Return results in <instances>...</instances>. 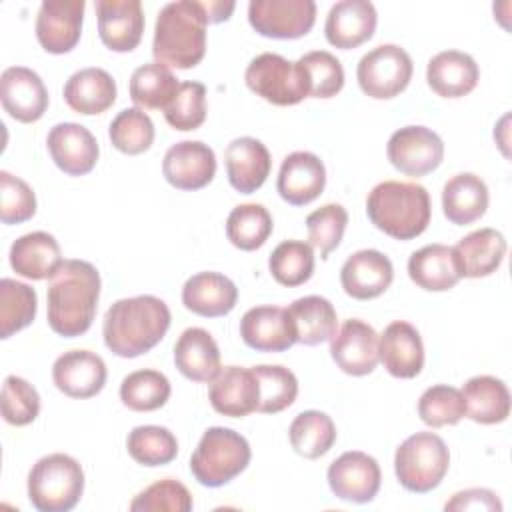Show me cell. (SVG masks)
Instances as JSON below:
<instances>
[{
    "label": "cell",
    "instance_id": "obj_1",
    "mask_svg": "<svg viewBox=\"0 0 512 512\" xmlns=\"http://www.w3.org/2000/svg\"><path fill=\"white\" fill-rule=\"evenodd\" d=\"M100 298V274L86 260H64L48 284V326L64 338L88 332Z\"/></svg>",
    "mask_w": 512,
    "mask_h": 512
},
{
    "label": "cell",
    "instance_id": "obj_2",
    "mask_svg": "<svg viewBox=\"0 0 512 512\" xmlns=\"http://www.w3.org/2000/svg\"><path fill=\"white\" fill-rule=\"evenodd\" d=\"M170 328V310L164 300L142 294L114 302L102 324L106 348L120 358H136L152 350Z\"/></svg>",
    "mask_w": 512,
    "mask_h": 512
},
{
    "label": "cell",
    "instance_id": "obj_3",
    "mask_svg": "<svg viewBox=\"0 0 512 512\" xmlns=\"http://www.w3.org/2000/svg\"><path fill=\"white\" fill-rule=\"evenodd\" d=\"M206 26L208 16L202 2L178 0L166 4L154 26V60L168 68H194L206 54Z\"/></svg>",
    "mask_w": 512,
    "mask_h": 512
},
{
    "label": "cell",
    "instance_id": "obj_4",
    "mask_svg": "<svg viewBox=\"0 0 512 512\" xmlns=\"http://www.w3.org/2000/svg\"><path fill=\"white\" fill-rule=\"evenodd\" d=\"M366 212L370 222L384 234L396 240H412L428 228L432 206L424 186L386 180L370 190Z\"/></svg>",
    "mask_w": 512,
    "mask_h": 512
},
{
    "label": "cell",
    "instance_id": "obj_5",
    "mask_svg": "<svg viewBox=\"0 0 512 512\" xmlns=\"http://www.w3.org/2000/svg\"><path fill=\"white\" fill-rule=\"evenodd\" d=\"M248 440L224 426L208 428L190 456V472L208 488H218L242 474L250 464Z\"/></svg>",
    "mask_w": 512,
    "mask_h": 512
},
{
    "label": "cell",
    "instance_id": "obj_6",
    "mask_svg": "<svg viewBox=\"0 0 512 512\" xmlns=\"http://www.w3.org/2000/svg\"><path fill=\"white\" fill-rule=\"evenodd\" d=\"M84 492V470L68 454L40 458L28 474V500L40 512H68Z\"/></svg>",
    "mask_w": 512,
    "mask_h": 512
},
{
    "label": "cell",
    "instance_id": "obj_7",
    "mask_svg": "<svg viewBox=\"0 0 512 512\" xmlns=\"http://www.w3.org/2000/svg\"><path fill=\"white\" fill-rule=\"evenodd\" d=\"M450 452L446 442L434 432L408 436L394 454V472L402 488L416 494L434 490L446 476Z\"/></svg>",
    "mask_w": 512,
    "mask_h": 512
},
{
    "label": "cell",
    "instance_id": "obj_8",
    "mask_svg": "<svg viewBox=\"0 0 512 512\" xmlns=\"http://www.w3.org/2000/svg\"><path fill=\"white\" fill-rule=\"evenodd\" d=\"M244 80L256 96L274 106H294L308 98L306 80L298 64L276 52L256 56L248 64Z\"/></svg>",
    "mask_w": 512,
    "mask_h": 512
},
{
    "label": "cell",
    "instance_id": "obj_9",
    "mask_svg": "<svg viewBox=\"0 0 512 512\" xmlns=\"http://www.w3.org/2000/svg\"><path fill=\"white\" fill-rule=\"evenodd\" d=\"M412 58L396 44H380L364 54L356 68L360 90L376 100H390L412 80Z\"/></svg>",
    "mask_w": 512,
    "mask_h": 512
},
{
    "label": "cell",
    "instance_id": "obj_10",
    "mask_svg": "<svg viewBox=\"0 0 512 512\" xmlns=\"http://www.w3.org/2000/svg\"><path fill=\"white\" fill-rule=\"evenodd\" d=\"M248 22L266 38H302L316 22V4L312 0H252Z\"/></svg>",
    "mask_w": 512,
    "mask_h": 512
},
{
    "label": "cell",
    "instance_id": "obj_11",
    "mask_svg": "<svg viewBox=\"0 0 512 512\" xmlns=\"http://www.w3.org/2000/svg\"><path fill=\"white\" fill-rule=\"evenodd\" d=\"M390 164L406 176H426L444 158L442 138L426 126H404L396 130L386 146Z\"/></svg>",
    "mask_w": 512,
    "mask_h": 512
},
{
    "label": "cell",
    "instance_id": "obj_12",
    "mask_svg": "<svg viewBox=\"0 0 512 512\" xmlns=\"http://www.w3.org/2000/svg\"><path fill=\"white\" fill-rule=\"evenodd\" d=\"M328 486L340 500L366 504L372 502L380 490L378 462L360 450H350L338 456L328 468Z\"/></svg>",
    "mask_w": 512,
    "mask_h": 512
},
{
    "label": "cell",
    "instance_id": "obj_13",
    "mask_svg": "<svg viewBox=\"0 0 512 512\" xmlns=\"http://www.w3.org/2000/svg\"><path fill=\"white\" fill-rule=\"evenodd\" d=\"M84 0H44L36 16V38L50 54L76 48L82 34Z\"/></svg>",
    "mask_w": 512,
    "mask_h": 512
},
{
    "label": "cell",
    "instance_id": "obj_14",
    "mask_svg": "<svg viewBox=\"0 0 512 512\" xmlns=\"http://www.w3.org/2000/svg\"><path fill=\"white\" fill-rule=\"evenodd\" d=\"M162 174L178 190H200L216 174L214 150L200 140L176 142L164 154Z\"/></svg>",
    "mask_w": 512,
    "mask_h": 512
},
{
    "label": "cell",
    "instance_id": "obj_15",
    "mask_svg": "<svg viewBox=\"0 0 512 512\" xmlns=\"http://www.w3.org/2000/svg\"><path fill=\"white\" fill-rule=\"evenodd\" d=\"M378 334L358 318L346 320L330 338V356L350 376H366L378 364Z\"/></svg>",
    "mask_w": 512,
    "mask_h": 512
},
{
    "label": "cell",
    "instance_id": "obj_16",
    "mask_svg": "<svg viewBox=\"0 0 512 512\" xmlns=\"http://www.w3.org/2000/svg\"><path fill=\"white\" fill-rule=\"evenodd\" d=\"M0 100L14 120L30 124L44 116L48 108V90L34 70L26 66H10L0 76Z\"/></svg>",
    "mask_w": 512,
    "mask_h": 512
},
{
    "label": "cell",
    "instance_id": "obj_17",
    "mask_svg": "<svg viewBox=\"0 0 512 512\" xmlns=\"http://www.w3.org/2000/svg\"><path fill=\"white\" fill-rule=\"evenodd\" d=\"M54 164L68 176H84L98 162V142L94 134L76 122H60L50 128L46 138Z\"/></svg>",
    "mask_w": 512,
    "mask_h": 512
},
{
    "label": "cell",
    "instance_id": "obj_18",
    "mask_svg": "<svg viewBox=\"0 0 512 512\" xmlns=\"http://www.w3.org/2000/svg\"><path fill=\"white\" fill-rule=\"evenodd\" d=\"M98 34L112 52H132L144 32V12L138 0H98Z\"/></svg>",
    "mask_w": 512,
    "mask_h": 512
},
{
    "label": "cell",
    "instance_id": "obj_19",
    "mask_svg": "<svg viewBox=\"0 0 512 512\" xmlns=\"http://www.w3.org/2000/svg\"><path fill=\"white\" fill-rule=\"evenodd\" d=\"M378 360L394 378H416L424 368V344L420 332L404 320L388 324L378 338Z\"/></svg>",
    "mask_w": 512,
    "mask_h": 512
},
{
    "label": "cell",
    "instance_id": "obj_20",
    "mask_svg": "<svg viewBox=\"0 0 512 512\" xmlns=\"http://www.w3.org/2000/svg\"><path fill=\"white\" fill-rule=\"evenodd\" d=\"M106 364L90 350H70L52 366L54 386L70 398H92L106 384Z\"/></svg>",
    "mask_w": 512,
    "mask_h": 512
},
{
    "label": "cell",
    "instance_id": "obj_21",
    "mask_svg": "<svg viewBox=\"0 0 512 512\" xmlns=\"http://www.w3.org/2000/svg\"><path fill=\"white\" fill-rule=\"evenodd\" d=\"M326 186V168L312 152H292L282 160L276 190L292 206H306L316 200Z\"/></svg>",
    "mask_w": 512,
    "mask_h": 512
},
{
    "label": "cell",
    "instance_id": "obj_22",
    "mask_svg": "<svg viewBox=\"0 0 512 512\" xmlns=\"http://www.w3.org/2000/svg\"><path fill=\"white\" fill-rule=\"evenodd\" d=\"M244 344L256 352H284L296 344V330L280 306L250 308L240 320Z\"/></svg>",
    "mask_w": 512,
    "mask_h": 512
},
{
    "label": "cell",
    "instance_id": "obj_23",
    "mask_svg": "<svg viewBox=\"0 0 512 512\" xmlns=\"http://www.w3.org/2000/svg\"><path fill=\"white\" fill-rule=\"evenodd\" d=\"M208 398L218 414L244 418L258 410L260 386L252 368L226 366L210 382Z\"/></svg>",
    "mask_w": 512,
    "mask_h": 512
},
{
    "label": "cell",
    "instance_id": "obj_24",
    "mask_svg": "<svg viewBox=\"0 0 512 512\" xmlns=\"http://www.w3.org/2000/svg\"><path fill=\"white\" fill-rule=\"evenodd\" d=\"M394 268L386 254L378 250H358L342 264L340 284L356 300H372L388 290Z\"/></svg>",
    "mask_w": 512,
    "mask_h": 512
},
{
    "label": "cell",
    "instance_id": "obj_25",
    "mask_svg": "<svg viewBox=\"0 0 512 512\" xmlns=\"http://www.w3.org/2000/svg\"><path fill=\"white\" fill-rule=\"evenodd\" d=\"M378 14L368 0H342L336 2L324 24V34L328 44L350 50L368 42L374 36Z\"/></svg>",
    "mask_w": 512,
    "mask_h": 512
},
{
    "label": "cell",
    "instance_id": "obj_26",
    "mask_svg": "<svg viewBox=\"0 0 512 512\" xmlns=\"http://www.w3.org/2000/svg\"><path fill=\"white\" fill-rule=\"evenodd\" d=\"M224 164L230 186L242 194H252L266 182L272 168V158L260 140L240 136L226 146Z\"/></svg>",
    "mask_w": 512,
    "mask_h": 512
},
{
    "label": "cell",
    "instance_id": "obj_27",
    "mask_svg": "<svg viewBox=\"0 0 512 512\" xmlns=\"http://www.w3.org/2000/svg\"><path fill=\"white\" fill-rule=\"evenodd\" d=\"M236 300V284L220 272H198L182 286V304L186 310L204 318L226 316L234 310Z\"/></svg>",
    "mask_w": 512,
    "mask_h": 512
},
{
    "label": "cell",
    "instance_id": "obj_28",
    "mask_svg": "<svg viewBox=\"0 0 512 512\" xmlns=\"http://www.w3.org/2000/svg\"><path fill=\"white\" fill-rule=\"evenodd\" d=\"M480 78L476 60L460 50H444L430 58L426 80L432 92L442 98H462L470 94Z\"/></svg>",
    "mask_w": 512,
    "mask_h": 512
},
{
    "label": "cell",
    "instance_id": "obj_29",
    "mask_svg": "<svg viewBox=\"0 0 512 512\" xmlns=\"http://www.w3.org/2000/svg\"><path fill=\"white\" fill-rule=\"evenodd\" d=\"M174 364L192 382H212L220 366V350L212 334L204 328H186L174 344Z\"/></svg>",
    "mask_w": 512,
    "mask_h": 512
},
{
    "label": "cell",
    "instance_id": "obj_30",
    "mask_svg": "<svg viewBox=\"0 0 512 512\" xmlns=\"http://www.w3.org/2000/svg\"><path fill=\"white\" fill-rule=\"evenodd\" d=\"M62 252L56 238L48 232H30L10 246V266L28 280L52 278L62 266Z\"/></svg>",
    "mask_w": 512,
    "mask_h": 512
},
{
    "label": "cell",
    "instance_id": "obj_31",
    "mask_svg": "<svg viewBox=\"0 0 512 512\" xmlns=\"http://www.w3.org/2000/svg\"><path fill=\"white\" fill-rule=\"evenodd\" d=\"M462 278H484L496 272L506 254V240L494 228H480L452 246Z\"/></svg>",
    "mask_w": 512,
    "mask_h": 512
},
{
    "label": "cell",
    "instance_id": "obj_32",
    "mask_svg": "<svg viewBox=\"0 0 512 512\" xmlns=\"http://www.w3.org/2000/svg\"><path fill=\"white\" fill-rule=\"evenodd\" d=\"M116 82L102 68H82L64 84L66 104L84 116L102 114L116 102Z\"/></svg>",
    "mask_w": 512,
    "mask_h": 512
},
{
    "label": "cell",
    "instance_id": "obj_33",
    "mask_svg": "<svg viewBox=\"0 0 512 512\" xmlns=\"http://www.w3.org/2000/svg\"><path fill=\"white\" fill-rule=\"evenodd\" d=\"M410 280L428 292H444L458 284L460 270L452 246L428 244L408 258Z\"/></svg>",
    "mask_w": 512,
    "mask_h": 512
},
{
    "label": "cell",
    "instance_id": "obj_34",
    "mask_svg": "<svg viewBox=\"0 0 512 512\" xmlns=\"http://www.w3.org/2000/svg\"><path fill=\"white\" fill-rule=\"evenodd\" d=\"M488 200L486 182L472 172L452 176L442 188L444 216L456 226H466L482 218L488 208Z\"/></svg>",
    "mask_w": 512,
    "mask_h": 512
},
{
    "label": "cell",
    "instance_id": "obj_35",
    "mask_svg": "<svg viewBox=\"0 0 512 512\" xmlns=\"http://www.w3.org/2000/svg\"><path fill=\"white\" fill-rule=\"evenodd\" d=\"M294 330H296V342L304 346H316L322 342H328L338 328V316L330 300L324 296H304L294 300L286 308Z\"/></svg>",
    "mask_w": 512,
    "mask_h": 512
},
{
    "label": "cell",
    "instance_id": "obj_36",
    "mask_svg": "<svg viewBox=\"0 0 512 512\" xmlns=\"http://www.w3.org/2000/svg\"><path fill=\"white\" fill-rule=\"evenodd\" d=\"M466 416L478 424H500L510 414V392L500 378L474 376L460 390Z\"/></svg>",
    "mask_w": 512,
    "mask_h": 512
},
{
    "label": "cell",
    "instance_id": "obj_37",
    "mask_svg": "<svg viewBox=\"0 0 512 512\" xmlns=\"http://www.w3.org/2000/svg\"><path fill=\"white\" fill-rule=\"evenodd\" d=\"M178 78L168 66L150 62L132 72L130 98L136 106L146 110H166L178 92Z\"/></svg>",
    "mask_w": 512,
    "mask_h": 512
},
{
    "label": "cell",
    "instance_id": "obj_38",
    "mask_svg": "<svg viewBox=\"0 0 512 512\" xmlns=\"http://www.w3.org/2000/svg\"><path fill=\"white\" fill-rule=\"evenodd\" d=\"M288 436L296 454L314 460L334 446L336 426L328 414L320 410H304L292 420Z\"/></svg>",
    "mask_w": 512,
    "mask_h": 512
},
{
    "label": "cell",
    "instance_id": "obj_39",
    "mask_svg": "<svg viewBox=\"0 0 512 512\" xmlns=\"http://www.w3.org/2000/svg\"><path fill=\"white\" fill-rule=\"evenodd\" d=\"M268 268L278 284L302 286L314 274V248L304 240H284L272 250Z\"/></svg>",
    "mask_w": 512,
    "mask_h": 512
},
{
    "label": "cell",
    "instance_id": "obj_40",
    "mask_svg": "<svg viewBox=\"0 0 512 512\" xmlns=\"http://www.w3.org/2000/svg\"><path fill=\"white\" fill-rule=\"evenodd\" d=\"M38 310L36 290L24 282L0 280V338H10L32 324Z\"/></svg>",
    "mask_w": 512,
    "mask_h": 512
},
{
    "label": "cell",
    "instance_id": "obj_41",
    "mask_svg": "<svg viewBox=\"0 0 512 512\" xmlns=\"http://www.w3.org/2000/svg\"><path fill=\"white\" fill-rule=\"evenodd\" d=\"M170 380L158 370L130 372L120 384V400L134 412H152L162 408L170 398Z\"/></svg>",
    "mask_w": 512,
    "mask_h": 512
},
{
    "label": "cell",
    "instance_id": "obj_42",
    "mask_svg": "<svg viewBox=\"0 0 512 512\" xmlns=\"http://www.w3.org/2000/svg\"><path fill=\"white\" fill-rule=\"evenodd\" d=\"M274 222L270 212L262 204H240L236 206L226 220V236L232 246L240 250H256L264 246L272 234Z\"/></svg>",
    "mask_w": 512,
    "mask_h": 512
},
{
    "label": "cell",
    "instance_id": "obj_43",
    "mask_svg": "<svg viewBox=\"0 0 512 512\" xmlns=\"http://www.w3.org/2000/svg\"><path fill=\"white\" fill-rule=\"evenodd\" d=\"M252 372L260 386L258 410L262 414H278L292 406L298 396V380L294 372L280 364L252 366Z\"/></svg>",
    "mask_w": 512,
    "mask_h": 512
},
{
    "label": "cell",
    "instance_id": "obj_44",
    "mask_svg": "<svg viewBox=\"0 0 512 512\" xmlns=\"http://www.w3.org/2000/svg\"><path fill=\"white\" fill-rule=\"evenodd\" d=\"M128 454L142 466H164L170 464L178 454L176 436L164 426H136L126 440Z\"/></svg>",
    "mask_w": 512,
    "mask_h": 512
},
{
    "label": "cell",
    "instance_id": "obj_45",
    "mask_svg": "<svg viewBox=\"0 0 512 512\" xmlns=\"http://www.w3.org/2000/svg\"><path fill=\"white\" fill-rule=\"evenodd\" d=\"M306 80L308 96L332 98L344 86V68L340 60L326 50H312L296 60Z\"/></svg>",
    "mask_w": 512,
    "mask_h": 512
},
{
    "label": "cell",
    "instance_id": "obj_46",
    "mask_svg": "<svg viewBox=\"0 0 512 512\" xmlns=\"http://www.w3.org/2000/svg\"><path fill=\"white\" fill-rule=\"evenodd\" d=\"M108 136L116 150L128 156H136L152 146L154 124L142 108H124L110 122Z\"/></svg>",
    "mask_w": 512,
    "mask_h": 512
},
{
    "label": "cell",
    "instance_id": "obj_47",
    "mask_svg": "<svg viewBox=\"0 0 512 512\" xmlns=\"http://www.w3.org/2000/svg\"><path fill=\"white\" fill-rule=\"evenodd\" d=\"M418 416L430 428L458 424L466 416L464 396L458 388L448 384L430 386L418 400Z\"/></svg>",
    "mask_w": 512,
    "mask_h": 512
},
{
    "label": "cell",
    "instance_id": "obj_48",
    "mask_svg": "<svg viewBox=\"0 0 512 512\" xmlns=\"http://www.w3.org/2000/svg\"><path fill=\"white\" fill-rule=\"evenodd\" d=\"M166 122L180 132L196 130L206 120V86L202 82H180L176 96L164 110Z\"/></svg>",
    "mask_w": 512,
    "mask_h": 512
},
{
    "label": "cell",
    "instance_id": "obj_49",
    "mask_svg": "<svg viewBox=\"0 0 512 512\" xmlns=\"http://www.w3.org/2000/svg\"><path fill=\"white\" fill-rule=\"evenodd\" d=\"M348 224V212L340 204H324L306 218L310 246L320 252V258L326 260L334 252L344 236Z\"/></svg>",
    "mask_w": 512,
    "mask_h": 512
},
{
    "label": "cell",
    "instance_id": "obj_50",
    "mask_svg": "<svg viewBox=\"0 0 512 512\" xmlns=\"http://www.w3.org/2000/svg\"><path fill=\"white\" fill-rule=\"evenodd\" d=\"M192 494L190 490L174 480L164 478L148 488H144L140 494L134 496L130 502L132 512H188L192 510Z\"/></svg>",
    "mask_w": 512,
    "mask_h": 512
},
{
    "label": "cell",
    "instance_id": "obj_51",
    "mask_svg": "<svg viewBox=\"0 0 512 512\" xmlns=\"http://www.w3.org/2000/svg\"><path fill=\"white\" fill-rule=\"evenodd\" d=\"M2 416L12 426H26L38 418L40 396L36 388L20 376H6L2 384Z\"/></svg>",
    "mask_w": 512,
    "mask_h": 512
},
{
    "label": "cell",
    "instance_id": "obj_52",
    "mask_svg": "<svg viewBox=\"0 0 512 512\" xmlns=\"http://www.w3.org/2000/svg\"><path fill=\"white\" fill-rule=\"evenodd\" d=\"M36 214L34 190L18 176L0 172V220L4 224H22Z\"/></svg>",
    "mask_w": 512,
    "mask_h": 512
},
{
    "label": "cell",
    "instance_id": "obj_53",
    "mask_svg": "<svg viewBox=\"0 0 512 512\" xmlns=\"http://www.w3.org/2000/svg\"><path fill=\"white\" fill-rule=\"evenodd\" d=\"M444 510H486V512H500L502 502L498 496L488 488H468L456 492L446 504Z\"/></svg>",
    "mask_w": 512,
    "mask_h": 512
},
{
    "label": "cell",
    "instance_id": "obj_54",
    "mask_svg": "<svg viewBox=\"0 0 512 512\" xmlns=\"http://www.w3.org/2000/svg\"><path fill=\"white\" fill-rule=\"evenodd\" d=\"M206 16H208V24H218L230 18L232 10H234V2H222V0H212V2H202Z\"/></svg>",
    "mask_w": 512,
    "mask_h": 512
}]
</instances>
